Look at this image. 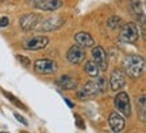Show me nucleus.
Instances as JSON below:
<instances>
[{"mask_svg":"<svg viewBox=\"0 0 146 133\" xmlns=\"http://www.w3.org/2000/svg\"><path fill=\"white\" fill-rule=\"evenodd\" d=\"M42 20V18L36 14H26L19 19V26L23 31H31L36 28V26L39 24V22Z\"/></svg>","mask_w":146,"mask_h":133,"instance_id":"nucleus-8","label":"nucleus"},{"mask_svg":"<svg viewBox=\"0 0 146 133\" xmlns=\"http://www.w3.org/2000/svg\"><path fill=\"white\" fill-rule=\"evenodd\" d=\"M74 120H76V125H77L78 129H85V123L78 114H74Z\"/></svg>","mask_w":146,"mask_h":133,"instance_id":"nucleus-21","label":"nucleus"},{"mask_svg":"<svg viewBox=\"0 0 146 133\" xmlns=\"http://www.w3.org/2000/svg\"><path fill=\"white\" fill-rule=\"evenodd\" d=\"M47 45H49V39L46 36L36 35L30 38V39H27L23 43V48L25 50H30V51H38V50H43Z\"/></svg>","mask_w":146,"mask_h":133,"instance_id":"nucleus-5","label":"nucleus"},{"mask_svg":"<svg viewBox=\"0 0 146 133\" xmlns=\"http://www.w3.org/2000/svg\"><path fill=\"white\" fill-rule=\"evenodd\" d=\"M145 71V59L141 55H127L123 59V73L127 77L133 78H139Z\"/></svg>","mask_w":146,"mask_h":133,"instance_id":"nucleus-1","label":"nucleus"},{"mask_svg":"<svg viewBox=\"0 0 146 133\" xmlns=\"http://www.w3.org/2000/svg\"><path fill=\"white\" fill-rule=\"evenodd\" d=\"M39 1H42V0H26V3L30 5H35V4H38Z\"/></svg>","mask_w":146,"mask_h":133,"instance_id":"nucleus-27","label":"nucleus"},{"mask_svg":"<svg viewBox=\"0 0 146 133\" xmlns=\"http://www.w3.org/2000/svg\"><path fill=\"white\" fill-rule=\"evenodd\" d=\"M120 23H122V19H120L119 16H111L108 20H107V26H108L111 30H115V28L119 27Z\"/></svg>","mask_w":146,"mask_h":133,"instance_id":"nucleus-18","label":"nucleus"},{"mask_svg":"<svg viewBox=\"0 0 146 133\" xmlns=\"http://www.w3.org/2000/svg\"><path fill=\"white\" fill-rule=\"evenodd\" d=\"M100 93L99 86H98V82L96 81H89L85 86H84L83 90H80L77 93V96L80 98H92L95 96H98Z\"/></svg>","mask_w":146,"mask_h":133,"instance_id":"nucleus-12","label":"nucleus"},{"mask_svg":"<svg viewBox=\"0 0 146 133\" xmlns=\"http://www.w3.org/2000/svg\"><path fill=\"white\" fill-rule=\"evenodd\" d=\"M64 101H65V102H66V105H68L69 107H72V109H73V107H74V104H73L72 101H70V100H69V98H66V97H65V98H64Z\"/></svg>","mask_w":146,"mask_h":133,"instance_id":"nucleus-26","label":"nucleus"},{"mask_svg":"<svg viewBox=\"0 0 146 133\" xmlns=\"http://www.w3.org/2000/svg\"><path fill=\"white\" fill-rule=\"evenodd\" d=\"M138 106H141V114H142V121H145V112H146V101H145V94H141L139 97H138Z\"/></svg>","mask_w":146,"mask_h":133,"instance_id":"nucleus-20","label":"nucleus"},{"mask_svg":"<svg viewBox=\"0 0 146 133\" xmlns=\"http://www.w3.org/2000/svg\"><path fill=\"white\" fill-rule=\"evenodd\" d=\"M10 26V19L7 18V16H3V18H0V27L1 28H4V27Z\"/></svg>","mask_w":146,"mask_h":133,"instance_id":"nucleus-24","label":"nucleus"},{"mask_svg":"<svg viewBox=\"0 0 146 133\" xmlns=\"http://www.w3.org/2000/svg\"><path fill=\"white\" fill-rule=\"evenodd\" d=\"M141 36V31L138 28L135 23H126L125 26H122L119 32V39L125 43H135Z\"/></svg>","mask_w":146,"mask_h":133,"instance_id":"nucleus-2","label":"nucleus"},{"mask_svg":"<svg viewBox=\"0 0 146 133\" xmlns=\"http://www.w3.org/2000/svg\"><path fill=\"white\" fill-rule=\"evenodd\" d=\"M108 124H110V128L112 129L114 132H122L125 129V117L120 114L119 112H112L110 114L108 117Z\"/></svg>","mask_w":146,"mask_h":133,"instance_id":"nucleus-11","label":"nucleus"},{"mask_svg":"<svg viewBox=\"0 0 146 133\" xmlns=\"http://www.w3.org/2000/svg\"><path fill=\"white\" fill-rule=\"evenodd\" d=\"M64 24L62 18H52V19H46V20H41L38 24V30L43 31V32H49V31H54L60 28Z\"/></svg>","mask_w":146,"mask_h":133,"instance_id":"nucleus-10","label":"nucleus"},{"mask_svg":"<svg viewBox=\"0 0 146 133\" xmlns=\"http://www.w3.org/2000/svg\"><path fill=\"white\" fill-rule=\"evenodd\" d=\"M92 58H94L95 63L99 66L100 70H107L108 67V56L107 52L102 46H94L92 47Z\"/></svg>","mask_w":146,"mask_h":133,"instance_id":"nucleus-7","label":"nucleus"},{"mask_svg":"<svg viewBox=\"0 0 146 133\" xmlns=\"http://www.w3.org/2000/svg\"><path fill=\"white\" fill-rule=\"evenodd\" d=\"M62 4H64L62 0H42L34 7H36L38 10L42 11H56L58 8H61Z\"/></svg>","mask_w":146,"mask_h":133,"instance_id":"nucleus-14","label":"nucleus"},{"mask_svg":"<svg viewBox=\"0 0 146 133\" xmlns=\"http://www.w3.org/2000/svg\"><path fill=\"white\" fill-rule=\"evenodd\" d=\"M57 85L62 90H74L76 86H77V82L74 81L70 75H62L61 78L57 79Z\"/></svg>","mask_w":146,"mask_h":133,"instance_id":"nucleus-15","label":"nucleus"},{"mask_svg":"<svg viewBox=\"0 0 146 133\" xmlns=\"http://www.w3.org/2000/svg\"><path fill=\"white\" fill-rule=\"evenodd\" d=\"M96 82H98V86H99L100 93L107 92V87H108V81H107V78L99 77L98 79H96Z\"/></svg>","mask_w":146,"mask_h":133,"instance_id":"nucleus-19","label":"nucleus"},{"mask_svg":"<svg viewBox=\"0 0 146 133\" xmlns=\"http://www.w3.org/2000/svg\"><path fill=\"white\" fill-rule=\"evenodd\" d=\"M74 42L76 45L81 46L83 48H88V47H94L95 46V41L92 35L85 32V31H81V32H77L74 35Z\"/></svg>","mask_w":146,"mask_h":133,"instance_id":"nucleus-13","label":"nucleus"},{"mask_svg":"<svg viewBox=\"0 0 146 133\" xmlns=\"http://www.w3.org/2000/svg\"><path fill=\"white\" fill-rule=\"evenodd\" d=\"M66 59L72 65H80L85 59V48H83L78 45H73L72 47H69L68 52H66Z\"/></svg>","mask_w":146,"mask_h":133,"instance_id":"nucleus-6","label":"nucleus"},{"mask_svg":"<svg viewBox=\"0 0 146 133\" xmlns=\"http://www.w3.org/2000/svg\"><path fill=\"white\" fill-rule=\"evenodd\" d=\"M126 85V74L122 69H115L110 77V86L112 92H118Z\"/></svg>","mask_w":146,"mask_h":133,"instance_id":"nucleus-9","label":"nucleus"},{"mask_svg":"<svg viewBox=\"0 0 146 133\" xmlns=\"http://www.w3.org/2000/svg\"><path fill=\"white\" fill-rule=\"evenodd\" d=\"M14 116H15V118H16V120H18V121H19V123H21V124H23L25 126H27V125H29V123H27V120H26V118L23 117L22 114H19V113H18V112H15V113H14Z\"/></svg>","mask_w":146,"mask_h":133,"instance_id":"nucleus-23","label":"nucleus"},{"mask_svg":"<svg viewBox=\"0 0 146 133\" xmlns=\"http://www.w3.org/2000/svg\"><path fill=\"white\" fill-rule=\"evenodd\" d=\"M3 94H4L5 97L8 98V100H11V101H12V102H15L16 105H21V104H19V100H18V98L16 97H14V96H12V94H11V93H7V92H3Z\"/></svg>","mask_w":146,"mask_h":133,"instance_id":"nucleus-25","label":"nucleus"},{"mask_svg":"<svg viewBox=\"0 0 146 133\" xmlns=\"http://www.w3.org/2000/svg\"><path fill=\"white\" fill-rule=\"evenodd\" d=\"M84 71L87 73L89 77L96 78V77H99L100 69H99V66L95 63V61H87L85 65H84Z\"/></svg>","mask_w":146,"mask_h":133,"instance_id":"nucleus-16","label":"nucleus"},{"mask_svg":"<svg viewBox=\"0 0 146 133\" xmlns=\"http://www.w3.org/2000/svg\"><path fill=\"white\" fill-rule=\"evenodd\" d=\"M16 58H18V61L21 62L22 65H25L26 67H29L30 65H31V62H30V59H29L27 56H25V55H16Z\"/></svg>","mask_w":146,"mask_h":133,"instance_id":"nucleus-22","label":"nucleus"},{"mask_svg":"<svg viewBox=\"0 0 146 133\" xmlns=\"http://www.w3.org/2000/svg\"><path fill=\"white\" fill-rule=\"evenodd\" d=\"M34 70L38 74H43V75H52L58 70L57 63L53 61V59H36L34 62Z\"/></svg>","mask_w":146,"mask_h":133,"instance_id":"nucleus-4","label":"nucleus"},{"mask_svg":"<svg viewBox=\"0 0 146 133\" xmlns=\"http://www.w3.org/2000/svg\"><path fill=\"white\" fill-rule=\"evenodd\" d=\"M114 105L115 109L125 117H130L131 116V101L130 97L126 92H119L114 98Z\"/></svg>","mask_w":146,"mask_h":133,"instance_id":"nucleus-3","label":"nucleus"},{"mask_svg":"<svg viewBox=\"0 0 146 133\" xmlns=\"http://www.w3.org/2000/svg\"><path fill=\"white\" fill-rule=\"evenodd\" d=\"M130 11L135 16L142 15V12H141V1H139V0H133V1H131V4H130Z\"/></svg>","mask_w":146,"mask_h":133,"instance_id":"nucleus-17","label":"nucleus"}]
</instances>
